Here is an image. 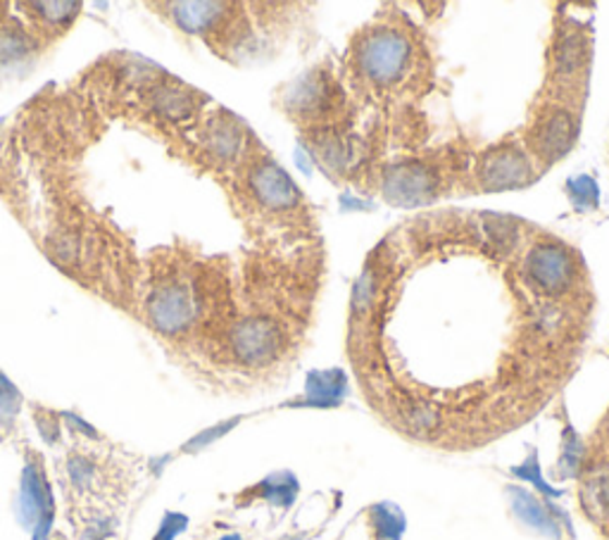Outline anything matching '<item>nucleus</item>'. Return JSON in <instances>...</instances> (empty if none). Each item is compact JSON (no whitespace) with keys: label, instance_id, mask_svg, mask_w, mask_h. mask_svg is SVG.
I'll use <instances>...</instances> for the list:
<instances>
[{"label":"nucleus","instance_id":"8","mask_svg":"<svg viewBox=\"0 0 609 540\" xmlns=\"http://www.w3.org/2000/svg\"><path fill=\"white\" fill-rule=\"evenodd\" d=\"M248 187L253 191L255 201L262 207L274 209V213L294 209L300 201V191L294 179H290L279 165L270 160L253 167V172L248 177Z\"/></svg>","mask_w":609,"mask_h":540},{"label":"nucleus","instance_id":"26","mask_svg":"<svg viewBox=\"0 0 609 540\" xmlns=\"http://www.w3.org/2000/svg\"><path fill=\"white\" fill-rule=\"evenodd\" d=\"M219 540H243V538H241V536H238V533H229V536H222Z\"/></svg>","mask_w":609,"mask_h":540},{"label":"nucleus","instance_id":"24","mask_svg":"<svg viewBox=\"0 0 609 540\" xmlns=\"http://www.w3.org/2000/svg\"><path fill=\"white\" fill-rule=\"evenodd\" d=\"M236 424V421H224V424H219V427H212V429H207V431H203V433H198L195 439H191L187 445H183V453H195V451H201V447H205V445H210V443H215L219 436H224V433H227L231 427Z\"/></svg>","mask_w":609,"mask_h":540},{"label":"nucleus","instance_id":"2","mask_svg":"<svg viewBox=\"0 0 609 540\" xmlns=\"http://www.w3.org/2000/svg\"><path fill=\"white\" fill-rule=\"evenodd\" d=\"M409 41L395 29L369 32L355 48V68L367 82L391 86L401 82L409 68Z\"/></svg>","mask_w":609,"mask_h":540},{"label":"nucleus","instance_id":"1","mask_svg":"<svg viewBox=\"0 0 609 540\" xmlns=\"http://www.w3.org/2000/svg\"><path fill=\"white\" fill-rule=\"evenodd\" d=\"M578 257L560 241H536L524 253V281L546 298L569 296L578 284Z\"/></svg>","mask_w":609,"mask_h":540},{"label":"nucleus","instance_id":"13","mask_svg":"<svg viewBox=\"0 0 609 540\" xmlns=\"http://www.w3.org/2000/svg\"><path fill=\"white\" fill-rule=\"evenodd\" d=\"M153 105L169 120H181V117H189L195 110L193 94L187 91V86H160V91L153 96Z\"/></svg>","mask_w":609,"mask_h":540},{"label":"nucleus","instance_id":"20","mask_svg":"<svg viewBox=\"0 0 609 540\" xmlns=\"http://www.w3.org/2000/svg\"><path fill=\"white\" fill-rule=\"evenodd\" d=\"M32 8L36 10V15L41 17L48 24H70L82 5L79 3H32Z\"/></svg>","mask_w":609,"mask_h":540},{"label":"nucleus","instance_id":"21","mask_svg":"<svg viewBox=\"0 0 609 540\" xmlns=\"http://www.w3.org/2000/svg\"><path fill=\"white\" fill-rule=\"evenodd\" d=\"M68 469H70V479H72V483L76 485V489H82V491L88 489L91 481H94V477H96V467H94V463H91V459H86V457H82V455L70 457Z\"/></svg>","mask_w":609,"mask_h":540},{"label":"nucleus","instance_id":"9","mask_svg":"<svg viewBox=\"0 0 609 540\" xmlns=\"http://www.w3.org/2000/svg\"><path fill=\"white\" fill-rule=\"evenodd\" d=\"M171 20L187 34H207L227 17V3H171Z\"/></svg>","mask_w":609,"mask_h":540},{"label":"nucleus","instance_id":"6","mask_svg":"<svg viewBox=\"0 0 609 540\" xmlns=\"http://www.w3.org/2000/svg\"><path fill=\"white\" fill-rule=\"evenodd\" d=\"M578 136V117L572 108L564 105H548L542 108L538 120L528 134V148L540 163H558L569 151L574 148Z\"/></svg>","mask_w":609,"mask_h":540},{"label":"nucleus","instance_id":"18","mask_svg":"<svg viewBox=\"0 0 609 540\" xmlns=\"http://www.w3.org/2000/svg\"><path fill=\"white\" fill-rule=\"evenodd\" d=\"M514 507L516 512H520V517L524 521H528L532 526H536L538 531L542 533H550V536H560V529L554 526V521L542 512V507L536 503V500L532 495H526V493H514Z\"/></svg>","mask_w":609,"mask_h":540},{"label":"nucleus","instance_id":"22","mask_svg":"<svg viewBox=\"0 0 609 540\" xmlns=\"http://www.w3.org/2000/svg\"><path fill=\"white\" fill-rule=\"evenodd\" d=\"M36 429L48 445H56L60 441V415L50 410H36Z\"/></svg>","mask_w":609,"mask_h":540},{"label":"nucleus","instance_id":"4","mask_svg":"<svg viewBox=\"0 0 609 540\" xmlns=\"http://www.w3.org/2000/svg\"><path fill=\"white\" fill-rule=\"evenodd\" d=\"M286 346V336L282 324L253 314V317L238 320L229 332V348L236 362L243 367H267L279 358Z\"/></svg>","mask_w":609,"mask_h":540},{"label":"nucleus","instance_id":"10","mask_svg":"<svg viewBox=\"0 0 609 540\" xmlns=\"http://www.w3.org/2000/svg\"><path fill=\"white\" fill-rule=\"evenodd\" d=\"M588 60V46L581 34H566L558 50H554V72L562 82H578L581 72H586Z\"/></svg>","mask_w":609,"mask_h":540},{"label":"nucleus","instance_id":"5","mask_svg":"<svg viewBox=\"0 0 609 540\" xmlns=\"http://www.w3.org/2000/svg\"><path fill=\"white\" fill-rule=\"evenodd\" d=\"M198 317V300L191 286L181 279L160 281L148 298V320L165 336L189 332Z\"/></svg>","mask_w":609,"mask_h":540},{"label":"nucleus","instance_id":"3","mask_svg":"<svg viewBox=\"0 0 609 540\" xmlns=\"http://www.w3.org/2000/svg\"><path fill=\"white\" fill-rule=\"evenodd\" d=\"M17 519L32 540H48L52 524H56V497L46 477L41 457L29 455L20 477L17 495Z\"/></svg>","mask_w":609,"mask_h":540},{"label":"nucleus","instance_id":"11","mask_svg":"<svg viewBox=\"0 0 609 540\" xmlns=\"http://www.w3.org/2000/svg\"><path fill=\"white\" fill-rule=\"evenodd\" d=\"M241 129H238V124L231 122L229 117H217V120L207 127L205 146L212 155L219 157V160H234L236 153L241 151Z\"/></svg>","mask_w":609,"mask_h":540},{"label":"nucleus","instance_id":"12","mask_svg":"<svg viewBox=\"0 0 609 540\" xmlns=\"http://www.w3.org/2000/svg\"><path fill=\"white\" fill-rule=\"evenodd\" d=\"M433 189L429 175L419 167H398L389 181V195L395 201H417V195H427Z\"/></svg>","mask_w":609,"mask_h":540},{"label":"nucleus","instance_id":"25","mask_svg":"<svg viewBox=\"0 0 609 540\" xmlns=\"http://www.w3.org/2000/svg\"><path fill=\"white\" fill-rule=\"evenodd\" d=\"M60 417H62L64 421H68V427H70V429H74V431L82 433V436L94 439V441L100 439V433H98L94 427H91L88 421H84L82 417H79V415H74V412H60Z\"/></svg>","mask_w":609,"mask_h":540},{"label":"nucleus","instance_id":"7","mask_svg":"<svg viewBox=\"0 0 609 540\" xmlns=\"http://www.w3.org/2000/svg\"><path fill=\"white\" fill-rule=\"evenodd\" d=\"M479 181L486 191H502L526 187V181L534 179V167L528 163L524 151L505 146L488 153L479 163Z\"/></svg>","mask_w":609,"mask_h":540},{"label":"nucleus","instance_id":"16","mask_svg":"<svg viewBox=\"0 0 609 540\" xmlns=\"http://www.w3.org/2000/svg\"><path fill=\"white\" fill-rule=\"evenodd\" d=\"M584 503L593 517L609 519V469L600 471L584 485Z\"/></svg>","mask_w":609,"mask_h":540},{"label":"nucleus","instance_id":"14","mask_svg":"<svg viewBox=\"0 0 609 540\" xmlns=\"http://www.w3.org/2000/svg\"><path fill=\"white\" fill-rule=\"evenodd\" d=\"M255 493L264 500H270V503H274V505L288 507L298 495V481L290 477V473H274V477L264 479L258 485Z\"/></svg>","mask_w":609,"mask_h":540},{"label":"nucleus","instance_id":"15","mask_svg":"<svg viewBox=\"0 0 609 540\" xmlns=\"http://www.w3.org/2000/svg\"><path fill=\"white\" fill-rule=\"evenodd\" d=\"M372 531L377 540H401L403 531H405V519L398 512V507L393 505H377L372 509Z\"/></svg>","mask_w":609,"mask_h":540},{"label":"nucleus","instance_id":"19","mask_svg":"<svg viewBox=\"0 0 609 540\" xmlns=\"http://www.w3.org/2000/svg\"><path fill=\"white\" fill-rule=\"evenodd\" d=\"M22 410V393L12 381L0 372V424L10 427Z\"/></svg>","mask_w":609,"mask_h":540},{"label":"nucleus","instance_id":"17","mask_svg":"<svg viewBox=\"0 0 609 540\" xmlns=\"http://www.w3.org/2000/svg\"><path fill=\"white\" fill-rule=\"evenodd\" d=\"M32 50V41L17 26H0V68L22 60Z\"/></svg>","mask_w":609,"mask_h":540},{"label":"nucleus","instance_id":"23","mask_svg":"<svg viewBox=\"0 0 609 540\" xmlns=\"http://www.w3.org/2000/svg\"><path fill=\"white\" fill-rule=\"evenodd\" d=\"M187 526H189L187 515H179V512H167L160 521V529H157L153 540H177V536L187 531Z\"/></svg>","mask_w":609,"mask_h":540}]
</instances>
